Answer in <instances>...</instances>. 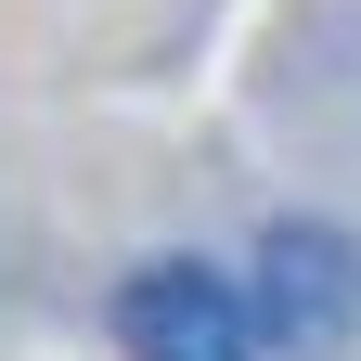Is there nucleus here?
<instances>
[{
  "instance_id": "obj_1",
  "label": "nucleus",
  "mask_w": 361,
  "mask_h": 361,
  "mask_svg": "<svg viewBox=\"0 0 361 361\" xmlns=\"http://www.w3.org/2000/svg\"><path fill=\"white\" fill-rule=\"evenodd\" d=\"M245 323L284 348V361H323V348H348V336H361V245L336 233V219H271Z\"/></svg>"
},
{
  "instance_id": "obj_2",
  "label": "nucleus",
  "mask_w": 361,
  "mask_h": 361,
  "mask_svg": "<svg viewBox=\"0 0 361 361\" xmlns=\"http://www.w3.org/2000/svg\"><path fill=\"white\" fill-rule=\"evenodd\" d=\"M116 336H129V361H245V348H258L245 297L219 284L207 258H155V271H129V284H116Z\"/></svg>"
}]
</instances>
